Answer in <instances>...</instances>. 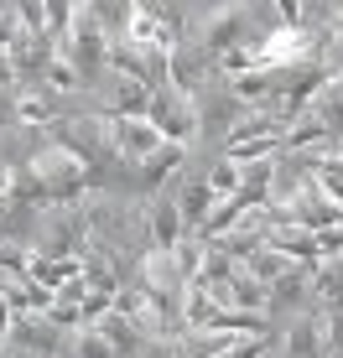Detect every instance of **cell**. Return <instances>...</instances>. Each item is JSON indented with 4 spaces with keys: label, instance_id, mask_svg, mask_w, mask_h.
<instances>
[{
    "label": "cell",
    "instance_id": "6da1fadb",
    "mask_svg": "<svg viewBox=\"0 0 343 358\" xmlns=\"http://www.w3.org/2000/svg\"><path fill=\"white\" fill-rule=\"evenodd\" d=\"M146 120H151L156 135H162V141H172V145H188V151H192V141H198V104H192L188 94L167 89V83L151 94Z\"/></svg>",
    "mask_w": 343,
    "mask_h": 358
},
{
    "label": "cell",
    "instance_id": "3957f363",
    "mask_svg": "<svg viewBox=\"0 0 343 358\" xmlns=\"http://www.w3.org/2000/svg\"><path fill=\"white\" fill-rule=\"evenodd\" d=\"M146 239H151V250H177L182 239H192L188 224H182V213H177V203H172L167 192L146 203Z\"/></svg>",
    "mask_w": 343,
    "mask_h": 358
},
{
    "label": "cell",
    "instance_id": "7a4b0ae2",
    "mask_svg": "<svg viewBox=\"0 0 343 358\" xmlns=\"http://www.w3.org/2000/svg\"><path fill=\"white\" fill-rule=\"evenodd\" d=\"M104 115H109V109H104ZM109 141H115V151L125 156V162H146V156H156L167 145L151 120H130V115H109Z\"/></svg>",
    "mask_w": 343,
    "mask_h": 358
}]
</instances>
